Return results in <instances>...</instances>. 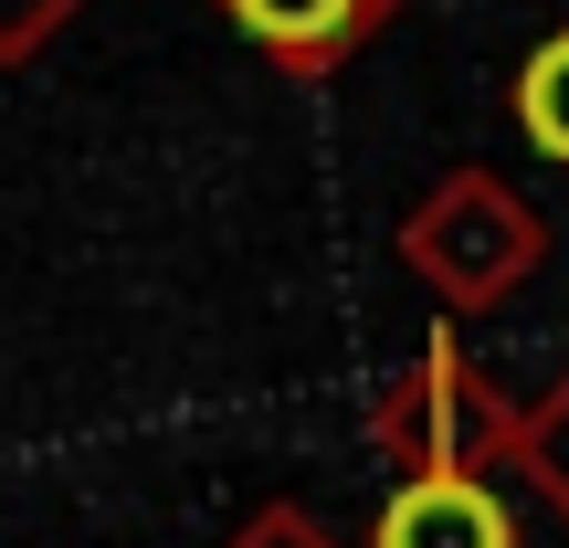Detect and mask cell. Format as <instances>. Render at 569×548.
I'll list each match as a JSON object with an SVG mask.
<instances>
[{
    "mask_svg": "<svg viewBox=\"0 0 569 548\" xmlns=\"http://www.w3.org/2000/svg\"><path fill=\"white\" fill-rule=\"evenodd\" d=\"M401 265L422 275L453 317H486V306H507L517 285L549 265V211L517 180H496V169H453L401 222Z\"/></svg>",
    "mask_w": 569,
    "mask_h": 548,
    "instance_id": "6da1fadb",
    "label": "cell"
},
{
    "mask_svg": "<svg viewBox=\"0 0 569 548\" xmlns=\"http://www.w3.org/2000/svg\"><path fill=\"white\" fill-rule=\"evenodd\" d=\"M369 432H380V454H390L401 475H507V454H517V401L465 359V348H453V327H443V338H432L422 359L380 390Z\"/></svg>",
    "mask_w": 569,
    "mask_h": 548,
    "instance_id": "7a4b0ae2",
    "label": "cell"
},
{
    "mask_svg": "<svg viewBox=\"0 0 569 548\" xmlns=\"http://www.w3.org/2000/svg\"><path fill=\"white\" fill-rule=\"evenodd\" d=\"M369 548H517V507L496 496V475H401Z\"/></svg>",
    "mask_w": 569,
    "mask_h": 548,
    "instance_id": "3957f363",
    "label": "cell"
},
{
    "mask_svg": "<svg viewBox=\"0 0 569 548\" xmlns=\"http://www.w3.org/2000/svg\"><path fill=\"white\" fill-rule=\"evenodd\" d=\"M222 11L264 42L284 74H327V63H348L369 32H390L401 0H222Z\"/></svg>",
    "mask_w": 569,
    "mask_h": 548,
    "instance_id": "277c9868",
    "label": "cell"
},
{
    "mask_svg": "<svg viewBox=\"0 0 569 548\" xmlns=\"http://www.w3.org/2000/svg\"><path fill=\"white\" fill-rule=\"evenodd\" d=\"M517 127H528V148H538V159H559L569 169V21H559V32L549 42H528V63H517Z\"/></svg>",
    "mask_w": 569,
    "mask_h": 548,
    "instance_id": "5b68a950",
    "label": "cell"
},
{
    "mask_svg": "<svg viewBox=\"0 0 569 548\" xmlns=\"http://www.w3.org/2000/svg\"><path fill=\"white\" fill-rule=\"evenodd\" d=\"M507 475H538V496L569 517V369L538 390L528 411H517V454H507Z\"/></svg>",
    "mask_w": 569,
    "mask_h": 548,
    "instance_id": "8992f818",
    "label": "cell"
},
{
    "mask_svg": "<svg viewBox=\"0 0 569 548\" xmlns=\"http://www.w3.org/2000/svg\"><path fill=\"white\" fill-rule=\"evenodd\" d=\"M243 548H338V538H327L317 517H284L274 507V517H253V528H243Z\"/></svg>",
    "mask_w": 569,
    "mask_h": 548,
    "instance_id": "52a82bcc",
    "label": "cell"
}]
</instances>
